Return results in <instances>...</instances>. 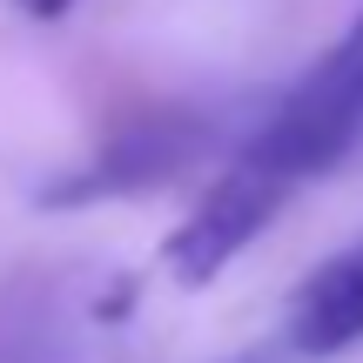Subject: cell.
I'll return each mask as SVG.
<instances>
[{
	"label": "cell",
	"instance_id": "obj_7",
	"mask_svg": "<svg viewBox=\"0 0 363 363\" xmlns=\"http://www.w3.org/2000/svg\"><path fill=\"white\" fill-rule=\"evenodd\" d=\"M357 48H363V21H357Z\"/></svg>",
	"mask_w": 363,
	"mask_h": 363
},
{
	"label": "cell",
	"instance_id": "obj_3",
	"mask_svg": "<svg viewBox=\"0 0 363 363\" xmlns=\"http://www.w3.org/2000/svg\"><path fill=\"white\" fill-rule=\"evenodd\" d=\"M357 343H363V242L337 249L303 276L283 323V350L296 357H343Z\"/></svg>",
	"mask_w": 363,
	"mask_h": 363
},
{
	"label": "cell",
	"instance_id": "obj_2",
	"mask_svg": "<svg viewBox=\"0 0 363 363\" xmlns=\"http://www.w3.org/2000/svg\"><path fill=\"white\" fill-rule=\"evenodd\" d=\"M289 195H296V189H283L269 169H256V162L242 155L216 189L202 195V202L189 208V216L175 222L169 242H162V269H169V283L175 289H208L262 235V222H269Z\"/></svg>",
	"mask_w": 363,
	"mask_h": 363
},
{
	"label": "cell",
	"instance_id": "obj_1",
	"mask_svg": "<svg viewBox=\"0 0 363 363\" xmlns=\"http://www.w3.org/2000/svg\"><path fill=\"white\" fill-rule=\"evenodd\" d=\"M357 142H363V48L337 54L330 67H316V74L262 121V135L242 155L256 162V169H269L283 189H296V182L337 169Z\"/></svg>",
	"mask_w": 363,
	"mask_h": 363
},
{
	"label": "cell",
	"instance_id": "obj_5",
	"mask_svg": "<svg viewBox=\"0 0 363 363\" xmlns=\"http://www.w3.org/2000/svg\"><path fill=\"white\" fill-rule=\"evenodd\" d=\"M67 7H74V0H21V13H34V21H61Z\"/></svg>",
	"mask_w": 363,
	"mask_h": 363
},
{
	"label": "cell",
	"instance_id": "obj_4",
	"mask_svg": "<svg viewBox=\"0 0 363 363\" xmlns=\"http://www.w3.org/2000/svg\"><path fill=\"white\" fill-rule=\"evenodd\" d=\"M195 142H202L195 128H135V135H115L108 155H94L81 175L54 182L48 202L74 208V202H101V195H135V189H148L155 175H175Z\"/></svg>",
	"mask_w": 363,
	"mask_h": 363
},
{
	"label": "cell",
	"instance_id": "obj_6",
	"mask_svg": "<svg viewBox=\"0 0 363 363\" xmlns=\"http://www.w3.org/2000/svg\"><path fill=\"white\" fill-rule=\"evenodd\" d=\"M229 363H276L269 350H242V357H229Z\"/></svg>",
	"mask_w": 363,
	"mask_h": 363
}]
</instances>
